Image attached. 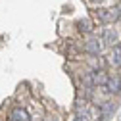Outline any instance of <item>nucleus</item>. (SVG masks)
<instances>
[{
    "label": "nucleus",
    "mask_w": 121,
    "mask_h": 121,
    "mask_svg": "<svg viewBox=\"0 0 121 121\" xmlns=\"http://www.w3.org/2000/svg\"><path fill=\"white\" fill-rule=\"evenodd\" d=\"M104 37L108 39V42H112V44H113V42H115V39H117V35H115L113 31H106V33H104Z\"/></svg>",
    "instance_id": "obj_8"
},
{
    "label": "nucleus",
    "mask_w": 121,
    "mask_h": 121,
    "mask_svg": "<svg viewBox=\"0 0 121 121\" xmlns=\"http://www.w3.org/2000/svg\"><path fill=\"white\" fill-rule=\"evenodd\" d=\"M98 17L104 23H113L115 19H119V8H106V10H98Z\"/></svg>",
    "instance_id": "obj_1"
},
{
    "label": "nucleus",
    "mask_w": 121,
    "mask_h": 121,
    "mask_svg": "<svg viewBox=\"0 0 121 121\" xmlns=\"http://www.w3.org/2000/svg\"><path fill=\"white\" fill-rule=\"evenodd\" d=\"M106 90L108 92H113V94H117V92H121V77L119 75H113V77H108L106 79Z\"/></svg>",
    "instance_id": "obj_2"
},
{
    "label": "nucleus",
    "mask_w": 121,
    "mask_h": 121,
    "mask_svg": "<svg viewBox=\"0 0 121 121\" xmlns=\"http://www.w3.org/2000/svg\"><path fill=\"white\" fill-rule=\"evenodd\" d=\"M86 52L88 54H100V50H102V42L100 40H96V39H90V40H86Z\"/></svg>",
    "instance_id": "obj_5"
},
{
    "label": "nucleus",
    "mask_w": 121,
    "mask_h": 121,
    "mask_svg": "<svg viewBox=\"0 0 121 121\" xmlns=\"http://www.w3.org/2000/svg\"><path fill=\"white\" fill-rule=\"evenodd\" d=\"M112 64L113 65H121V46H115L112 50Z\"/></svg>",
    "instance_id": "obj_6"
},
{
    "label": "nucleus",
    "mask_w": 121,
    "mask_h": 121,
    "mask_svg": "<svg viewBox=\"0 0 121 121\" xmlns=\"http://www.w3.org/2000/svg\"><path fill=\"white\" fill-rule=\"evenodd\" d=\"M106 79H108V77H106L102 71H92V73L86 77V81L92 83V85H106Z\"/></svg>",
    "instance_id": "obj_3"
},
{
    "label": "nucleus",
    "mask_w": 121,
    "mask_h": 121,
    "mask_svg": "<svg viewBox=\"0 0 121 121\" xmlns=\"http://www.w3.org/2000/svg\"><path fill=\"white\" fill-rule=\"evenodd\" d=\"M77 25H79V31H83V33H90L92 31V25H90L88 19H81Z\"/></svg>",
    "instance_id": "obj_7"
},
{
    "label": "nucleus",
    "mask_w": 121,
    "mask_h": 121,
    "mask_svg": "<svg viewBox=\"0 0 121 121\" xmlns=\"http://www.w3.org/2000/svg\"><path fill=\"white\" fill-rule=\"evenodd\" d=\"M75 121H83V117H77V119H75Z\"/></svg>",
    "instance_id": "obj_9"
},
{
    "label": "nucleus",
    "mask_w": 121,
    "mask_h": 121,
    "mask_svg": "<svg viewBox=\"0 0 121 121\" xmlns=\"http://www.w3.org/2000/svg\"><path fill=\"white\" fill-rule=\"evenodd\" d=\"M94 2H102V0H94Z\"/></svg>",
    "instance_id": "obj_10"
},
{
    "label": "nucleus",
    "mask_w": 121,
    "mask_h": 121,
    "mask_svg": "<svg viewBox=\"0 0 121 121\" xmlns=\"http://www.w3.org/2000/svg\"><path fill=\"white\" fill-rule=\"evenodd\" d=\"M10 119H12V121H29V113H27L23 108H16V110H12Z\"/></svg>",
    "instance_id": "obj_4"
}]
</instances>
